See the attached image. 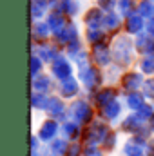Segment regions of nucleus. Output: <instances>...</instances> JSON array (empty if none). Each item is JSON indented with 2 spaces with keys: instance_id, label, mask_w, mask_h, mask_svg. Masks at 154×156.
<instances>
[{
  "instance_id": "f257e3e1",
  "label": "nucleus",
  "mask_w": 154,
  "mask_h": 156,
  "mask_svg": "<svg viewBox=\"0 0 154 156\" xmlns=\"http://www.w3.org/2000/svg\"><path fill=\"white\" fill-rule=\"evenodd\" d=\"M54 123H45L44 125V129H42V138H51L53 134H54Z\"/></svg>"
},
{
  "instance_id": "f03ea898",
  "label": "nucleus",
  "mask_w": 154,
  "mask_h": 156,
  "mask_svg": "<svg viewBox=\"0 0 154 156\" xmlns=\"http://www.w3.org/2000/svg\"><path fill=\"white\" fill-rule=\"evenodd\" d=\"M127 153H129V156H143V153L138 147H127Z\"/></svg>"
},
{
  "instance_id": "7ed1b4c3",
  "label": "nucleus",
  "mask_w": 154,
  "mask_h": 156,
  "mask_svg": "<svg viewBox=\"0 0 154 156\" xmlns=\"http://www.w3.org/2000/svg\"><path fill=\"white\" fill-rule=\"evenodd\" d=\"M64 149H65V144H64V142L54 144V153H64Z\"/></svg>"
},
{
  "instance_id": "20e7f679",
  "label": "nucleus",
  "mask_w": 154,
  "mask_h": 156,
  "mask_svg": "<svg viewBox=\"0 0 154 156\" xmlns=\"http://www.w3.org/2000/svg\"><path fill=\"white\" fill-rule=\"evenodd\" d=\"M85 156H102V154H100V153H96V151H89Z\"/></svg>"
}]
</instances>
